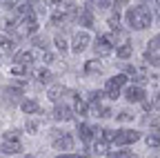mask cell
<instances>
[{"instance_id":"cell-26","label":"cell","mask_w":160,"mask_h":158,"mask_svg":"<svg viewBox=\"0 0 160 158\" xmlns=\"http://www.w3.org/2000/svg\"><path fill=\"white\" fill-rule=\"evenodd\" d=\"M116 118H118L120 123H127V120H131V118H133V114H131V111H120Z\"/></svg>"},{"instance_id":"cell-23","label":"cell","mask_w":160,"mask_h":158,"mask_svg":"<svg viewBox=\"0 0 160 158\" xmlns=\"http://www.w3.org/2000/svg\"><path fill=\"white\" fill-rule=\"evenodd\" d=\"M147 51H151V54H158V51H160V36H153L151 40H149Z\"/></svg>"},{"instance_id":"cell-5","label":"cell","mask_w":160,"mask_h":158,"mask_svg":"<svg viewBox=\"0 0 160 158\" xmlns=\"http://www.w3.org/2000/svg\"><path fill=\"white\" fill-rule=\"evenodd\" d=\"M145 89L140 87V85H131V87H127L125 89V98L129 103H145Z\"/></svg>"},{"instance_id":"cell-16","label":"cell","mask_w":160,"mask_h":158,"mask_svg":"<svg viewBox=\"0 0 160 158\" xmlns=\"http://www.w3.org/2000/svg\"><path fill=\"white\" fill-rule=\"evenodd\" d=\"M133 151L131 149H111L107 151V158H131Z\"/></svg>"},{"instance_id":"cell-6","label":"cell","mask_w":160,"mask_h":158,"mask_svg":"<svg viewBox=\"0 0 160 158\" xmlns=\"http://www.w3.org/2000/svg\"><path fill=\"white\" fill-rule=\"evenodd\" d=\"M53 120H60V123L73 120V111H71L67 105H56V109H53Z\"/></svg>"},{"instance_id":"cell-9","label":"cell","mask_w":160,"mask_h":158,"mask_svg":"<svg viewBox=\"0 0 160 158\" xmlns=\"http://www.w3.org/2000/svg\"><path fill=\"white\" fill-rule=\"evenodd\" d=\"M13 63H16V65H22V67H29V65L33 63V54H31V51H18V54L13 56Z\"/></svg>"},{"instance_id":"cell-8","label":"cell","mask_w":160,"mask_h":158,"mask_svg":"<svg viewBox=\"0 0 160 158\" xmlns=\"http://www.w3.org/2000/svg\"><path fill=\"white\" fill-rule=\"evenodd\" d=\"M96 134H98V129H93L91 125H85V123H80V125H78V136L82 138L85 143H91L93 138H96Z\"/></svg>"},{"instance_id":"cell-25","label":"cell","mask_w":160,"mask_h":158,"mask_svg":"<svg viewBox=\"0 0 160 158\" xmlns=\"http://www.w3.org/2000/svg\"><path fill=\"white\" fill-rule=\"evenodd\" d=\"M27 69H29V67H22V65H16V63L11 65V74H13V76H25V74H27Z\"/></svg>"},{"instance_id":"cell-4","label":"cell","mask_w":160,"mask_h":158,"mask_svg":"<svg viewBox=\"0 0 160 158\" xmlns=\"http://www.w3.org/2000/svg\"><path fill=\"white\" fill-rule=\"evenodd\" d=\"M89 43H91L89 33H87V31H78V33L73 36V43H71V49H73V54H82V51L89 47Z\"/></svg>"},{"instance_id":"cell-32","label":"cell","mask_w":160,"mask_h":158,"mask_svg":"<svg viewBox=\"0 0 160 158\" xmlns=\"http://www.w3.org/2000/svg\"><path fill=\"white\" fill-rule=\"evenodd\" d=\"M56 158H87V156H76V154H60Z\"/></svg>"},{"instance_id":"cell-1","label":"cell","mask_w":160,"mask_h":158,"mask_svg":"<svg viewBox=\"0 0 160 158\" xmlns=\"http://www.w3.org/2000/svg\"><path fill=\"white\" fill-rule=\"evenodd\" d=\"M125 20L129 25V29H136V31H142L151 25V11L147 9L145 3H140L138 7H129L127 13H125Z\"/></svg>"},{"instance_id":"cell-15","label":"cell","mask_w":160,"mask_h":158,"mask_svg":"<svg viewBox=\"0 0 160 158\" xmlns=\"http://www.w3.org/2000/svg\"><path fill=\"white\" fill-rule=\"evenodd\" d=\"M20 107H22L25 114H38V111H40V105H38L36 100H22V103H20Z\"/></svg>"},{"instance_id":"cell-21","label":"cell","mask_w":160,"mask_h":158,"mask_svg":"<svg viewBox=\"0 0 160 158\" xmlns=\"http://www.w3.org/2000/svg\"><path fill=\"white\" fill-rule=\"evenodd\" d=\"M53 43H56V47H58V49H60V51H62V54H65V51H67V38H65V36H62V33H58V36H56V38H53Z\"/></svg>"},{"instance_id":"cell-17","label":"cell","mask_w":160,"mask_h":158,"mask_svg":"<svg viewBox=\"0 0 160 158\" xmlns=\"http://www.w3.org/2000/svg\"><path fill=\"white\" fill-rule=\"evenodd\" d=\"M76 114L89 116V103L87 100H80V96H76Z\"/></svg>"},{"instance_id":"cell-12","label":"cell","mask_w":160,"mask_h":158,"mask_svg":"<svg viewBox=\"0 0 160 158\" xmlns=\"http://www.w3.org/2000/svg\"><path fill=\"white\" fill-rule=\"evenodd\" d=\"M20 149H22V145H20V140H5L2 143V151L5 154H20Z\"/></svg>"},{"instance_id":"cell-35","label":"cell","mask_w":160,"mask_h":158,"mask_svg":"<svg viewBox=\"0 0 160 158\" xmlns=\"http://www.w3.org/2000/svg\"><path fill=\"white\" fill-rule=\"evenodd\" d=\"M156 5H158V7H160V0H156Z\"/></svg>"},{"instance_id":"cell-29","label":"cell","mask_w":160,"mask_h":158,"mask_svg":"<svg viewBox=\"0 0 160 158\" xmlns=\"http://www.w3.org/2000/svg\"><path fill=\"white\" fill-rule=\"evenodd\" d=\"M96 3H98V9H107L111 5V0H96Z\"/></svg>"},{"instance_id":"cell-14","label":"cell","mask_w":160,"mask_h":158,"mask_svg":"<svg viewBox=\"0 0 160 158\" xmlns=\"http://www.w3.org/2000/svg\"><path fill=\"white\" fill-rule=\"evenodd\" d=\"M131 54H133V47H131L129 43L120 45V47L116 49V56H118V58H122V60H127V58H131Z\"/></svg>"},{"instance_id":"cell-3","label":"cell","mask_w":160,"mask_h":158,"mask_svg":"<svg viewBox=\"0 0 160 158\" xmlns=\"http://www.w3.org/2000/svg\"><path fill=\"white\" fill-rule=\"evenodd\" d=\"M113 51V43H111V38L109 36H98L96 40H93V54L96 56H109Z\"/></svg>"},{"instance_id":"cell-27","label":"cell","mask_w":160,"mask_h":158,"mask_svg":"<svg viewBox=\"0 0 160 158\" xmlns=\"http://www.w3.org/2000/svg\"><path fill=\"white\" fill-rule=\"evenodd\" d=\"M33 45H36L38 49H42V51L47 49V40H45V38H40V36H36V38H33Z\"/></svg>"},{"instance_id":"cell-10","label":"cell","mask_w":160,"mask_h":158,"mask_svg":"<svg viewBox=\"0 0 160 158\" xmlns=\"http://www.w3.org/2000/svg\"><path fill=\"white\" fill-rule=\"evenodd\" d=\"M22 94L18 87H7V89H2V103H9V105H13L16 100H18V96Z\"/></svg>"},{"instance_id":"cell-31","label":"cell","mask_w":160,"mask_h":158,"mask_svg":"<svg viewBox=\"0 0 160 158\" xmlns=\"http://www.w3.org/2000/svg\"><path fill=\"white\" fill-rule=\"evenodd\" d=\"M127 3H129V0H113V7H116V11H118L120 7H125Z\"/></svg>"},{"instance_id":"cell-20","label":"cell","mask_w":160,"mask_h":158,"mask_svg":"<svg viewBox=\"0 0 160 158\" xmlns=\"http://www.w3.org/2000/svg\"><path fill=\"white\" fill-rule=\"evenodd\" d=\"M85 71H87V74H100V71H102V67H100L98 60H89V63L85 65Z\"/></svg>"},{"instance_id":"cell-30","label":"cell","mask_w":160,"mask_h":158,"mask_svg":"<svg viewBox=\"0 0 160 158\" xmlns=\"http://www.w3.org/2000/svg\"><path fill=\"white\" fill-rule=\"evenodd\" d=\"M42 60H45V63L49 65V63H53V56H51L49 51H42Z\"/></svg>"},{"instance_id":"cell-2","label":"cell","mask_w":160,"mask_h":158,"mask_svg":"<svg viewBox=\"0 0 160 158\" xmlns=\"http://www.w3.org/2000/svg\"><path fill=\"white\" fill-rule=\"evenodd\" d=\"M140 138V131H133V129H118L113 131V138H111V143L116 147H125L129 143H136Z\"/></svg>"},{"instance_id":"cell-18","label":"cell","mask_w":160,"mask_h":158,"mask_svg":"<svg viewBox=\"0 0 160 158\" xmlns=\"http://www.w3.org/2000/svg\"><path fill=\"white\" fill-rule=\"evenodd\" d=\"M38 83H42V85H49L51 80H53V76H51V71H47V69H40L38 74Z\"/></svg>"},{"instance_id":"cell-24","label":"cell","mask_w":160,"mask_h":158,"mask_svg":"<svg viewBox=\"0 0 160 158\" xmlns=\"http://www.w3.org/2000/svg\"><path fill=\"white\" fill-rule=\"evenodd\" d=\"M127 80H129V78H127V74H118V76H113V78H111V83H113L116 87H122V85H127Z\"/></svg>"},{"instance_id":"cell-19","label":"cell","mask_w":160,"mask_h":158,"mask_svg":"<svg viewBox=\"0 0 160 158\" xmlns=\"http://www.w3.org/2000/svg\"><path fill=\"white\" fill-rule=\"evenodd\" d=\"M147 145H149L151 149H160V136H158V131H151V134L147 136Z\"/></svg>"},{"instance_id":"cell-33","label":"cell","mask_w":160,"mask_h":158,"mask_svg":"<svg viewBox=\"0 0 160 158\" xmlns=\"http://www.w3.org/2000/svg\"><path fill=\"white\" fill-rule=\"evenodd\" d=\"M151 105H153V107H158V109H160V96H158V98H156V100H153V103H151Z\"/></svg>"},{"instance_id":"cell-34","label":"cell","mask_w":160,"mask_h":158,"mask_svg":"<svg viewBox=\"0 0 160 158\" xmlns=\"http://www.w3.org/2000/svg\"><path fill=\"white\" fill-rule=\"evenodd\" d=\"M49 3H56V5H62V0H49Z\"/></svg>"},{"instance_id":"cell-36","label":"cell","mask_w":160,"mask_h":158,"mask_svg":"<svg viewBox=\"0 0 160 158\" xmlns=\"http://www.w3.org/2000/svg\"><path fill=\"white\" fill-rule=\"evenodd\" d=\"M27 158H33V156H27Z\"/></svg>"},{"instance_id":"cell-28","label":"cell","mask_w":160,"mask_h":158,"mask_svg":"<svg viewBox=\"0 0 160 158\" xmlns=\"http://www.w3.org/2000/svg\"><path fill=\"white\" fill-rule=\"evenodd\" d=\"M27 134H38V123L36 120H27Z\"/></svg>"},{"instance_id":"cell-13","label":"cell","mask_w":160,"mask_h":158,"mask_svg":"<svg viewBox=\"0 0 160 158\" xmlns=\"http://www.w3.org/2000/svg\"><path fill=\"white\" fill-rule=\"evenodd\" d=\"M105 96L111 98V100H118V98H120V87H116L111 80H107V85H105Z\"/></svg>"},{"instance_id":"cell-22","label":"cell","mask_w":160,"mask_h":158,"mask_svg":"<svg viewBox=\"0 0 160 158\" xmlns=\"http://www.w3.org/2000/svg\"><path fill=\"white\" fill-rule=\"evenodd\" d=\"M145 60H147L149 65H153V67H160V54H151V51H147V54H145Z\"/></svg>"},{"instance_id":"cell-11","label":"cell","mask_w":160,"mask_h":158,"mask_svg":"<svg viewBox=\"0 0 160 158\" xmlns=\"http://www.w3.org/2000/svg\"><path fill=\"white\" fill-rule=\"evenodd\" d=\"M65 94H69V89H67V87H60V85H56V87H49V100L58 103V100H60V98H62Z\"/></svg>"},{"instance_id":"cell-7","label":"cell","mask_w":160,"mask_h":158,"mask_svg":"<svg viewBox=\"0 0 160 158\" xmlns=\"http://www.w3.org/2000/svg\"><path fill=\"white\" fill-rule=\"evenodd\" d=\"M53 147H56V149H62V151L73 149V136H69V134L56 136V138H53Z\"/></svg>"}]
</instances>
